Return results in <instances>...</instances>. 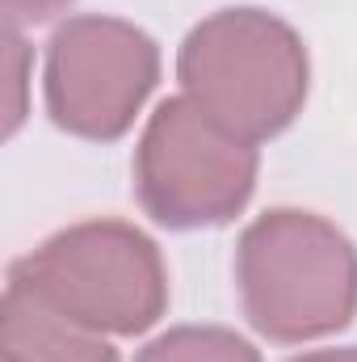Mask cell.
I'll use <instances>...</instances> for the list:
<instances>
[{
	"instance_id": "10",
	"label": "cell",
	"mask_w": 357,
	"mask_h": 362,
	"mask_svg": "<svg viewBox=\"0 0 357 362\" xmlns=\"http://www.w3.org/2000/svg\"><path fill=\"white\" fill-rule=\"evenodd\" d=\"M290 362H357V346H341V350H311V354H298Z\"/></svg>"
},
{
	"instance_id": "9",
	"label": "cell",
	"mask_w": 357,
	"mask_h": 362,
	"mask_svg": "<svg viewBox=\"0 0 357 362\" xmlns=\"http://www.w3.org/2000/svg\"><path fill=\"white\" fill-rule=\"evenodd\" d=\"M72 0H4V25L21 30V25H42L55 13H63Z\"/></svg>"
},
{
	"instance_id": "1",
	"label": "cell",
	"mask_w": 357,
	"mask_h": 362,
	"mask_svg": "<svg viewBox=\"0 0 357 362\" xmlns=\"http://www.w3.org/2000/svg\"><path fill=\"white\" fill-rule=\"evenodd\" d=\"M236 282L248 325L282 346L345 329L357 312V249L324 215L277 206L236 245Z\"/></svg>"
},
{
	"instance_id": "8",
	"label": "cell",
	"mask_w": 357,
	"mask_h": 362,
	"mask_svg": "<svg viewBox=\"0 0 357 362\" xmlns=\"http://www.w3.org/2000/svg\"><path fill=\"white\" fill-rule=\"evenodd\" d=\"M25 72H30V47L21 30L4 25V76H8V110H4V131L13 135L25 118Z\"/></svg>"
},
{
	"instance_id": "6",
	"label": "cell",
	"mask_w": 357,
	"mask_h": 362,
	"mask_svg": "<svg viewBox=\"0 0 357 362\" xmlns=\"http://www.w3.org/2000/svg\"><path fill=\"white\" fill-rule=\"evenodd\" d=\"M0 358L4 362H118L105 333H92L8 278L0 303Z\"/></svg>"
},
{
	"instance_id": "7",
	"label": "cell",
	"mask_w": 357,
	"mask_h": 362,
	"mask_svg": "<svg viewBox=\"0 0 357 362\" xmlns=\"http://www.w3.org/2000/svg\"><path fill=\"white\" fill-rule=\"evenodd\" d=\"M135 362H261L257 346L219 325H181L152 337Z\"/></svg>"
},
{
	"instance_id": "4",
	"label": "cell",
	"mask_w": 357,
	"mask_h": 362,
	"mask_svg": "<svg viewBox=\"0 0 357 362\" xmlns=\"http://www.w3.org/2000/svg\"><path fill=\"white\" fill-rule=\"evenodd\" d=\"M257 185V144L227 131L185 93L156 105L135 148V194L164 228L236 219Z\"/></svg>"
},
{
	"instance_id": "3",
	"label": "cell",
	"mask_w": 357,
	"mask_h": 362,
	"mask_svg": "<svg viewBox=\"0 0 357 362\" xmlns=\"http://www.w3.org/2000/svg\"><path fill=\"white\" fill-rule=\"evenodd\" d=\"M8 278L25 282L76 325L114 337L152 329L169 308L164 257L156 240L126 219L72 223L13 262Z\"/></svg>"
},
{
	"instance_id": "5",
	"label": "cell",
	"mask_w": 357,
	"mask_h": 362,
	"mask_svg": "<svg viewBox=\"0 0 357 362\" xmlns=\"http://www.w3.org/2000/svg\"><path fill=\"white\" fill-rule=\"evenodd\" d=\"M160 81V51L152 34L122 17H68L47 42V114L59 131L80 139H118Z\"/></svg>"
},
{
	"instance_id": "2",
	"label": "cell",
	"mask_w": 357,
	"mask_h": 362,
	"mask_svg": "<svg viewBox=\"0 0 357 362\" xmlns=\"http://www.w3.org/2000/svg\"><path fill=\"white\" fill-rule=\"evenodd\" d=\"M177 81L227 131L261 144L307 101V47L265 8H223L198 21L177 51Z\"/></svg>"
}]
</instances>
